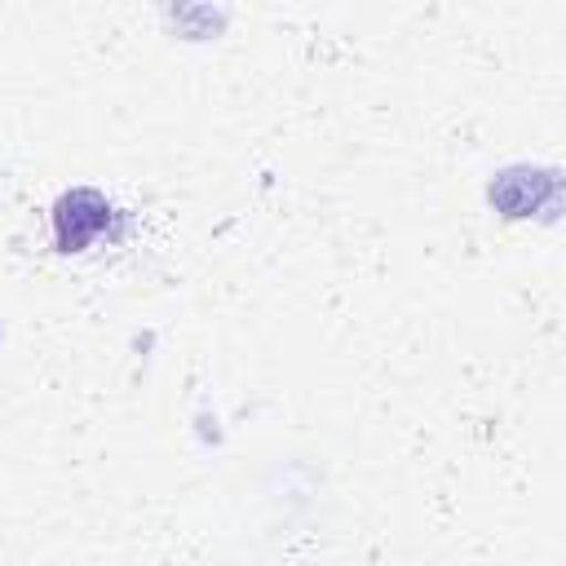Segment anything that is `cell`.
<instances>
[{"label": "cell", "instance_id": "obj_1", "mask_svg": "<svg viewBox=\"0 0 566 566\" xmlns=\"http://www.w3.org/2000/svg\"><path fill=\"white\" fill-rule=\"evenodd\" d=\"M115 203L97 190V186H71L57 195L53 203V248L62 256L71 252H88L102 234L115 230Z\"/></svg>", "mask_w": 566, "mask_h": 566}, {"label": "cell", "instance_id": "obj_2", "mask_svg": "<svg viewBox=\"0 0 566 566\" xmlns=\"http://www.w3.org/2000/svg\"><path fill=\"white\" fill-rule=\"evenodd\" d=\"M486 199L500 217L522 221V217H557V199H562V177L557 168H526L513 164L504 172H495V181L486 186Z\"/></svg>", "mask_w": 566, "mask_h": 566}]
</instances>
